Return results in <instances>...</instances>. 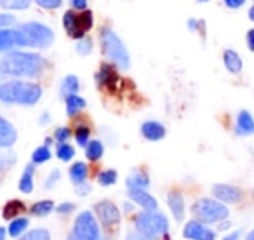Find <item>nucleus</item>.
Here are the masks:
<instances>
[{
    "mask_svg": "<svg viewBox=\"0 0 254 240\" xmlns=\"http://www.w3.org/2000/svg\"><path fill=\"white\" fill-rule=\"evenodd\" d=\"M33 171H35L33 164H28L23 171V176L19 180V190L23 193H32L33 191Z\"/></svg>",
    "mask_w": 254,
    "mask_h": 240,
    "instance_id": "obj_22",
    "label": "nucleus"
},
{
    "mask_svg": "<svg viewBox=\"0 0 254 240\" xmlns=\"http://www.w3.org/2000/svg\"><path fill=\"white\" fill-rule=\"evenodd\" d=\"M54 209V204L51 200H40V202H35V204L30 207V212H32L33 216H47L51 211Z\"/></svg>",
    "mask_w": 254,
    "mask_h": 240,
    "instance_id": "obj_29",
    "label": "nucleus"
},
{
    "mask_svg": "<svg viewBox=\"0 0 254 240\" xmlns=\"http://www.w3.org/2000/svg\"><path fill=\"white\" fill-rule=\"evenodd\" d=\"M223 63H225V68L230 73L237 75L242 71V58L233 49H226L225 53H223Z\"/></svg>",
    "mask_w": 254,
    "mask_h": 240,
    "instance_id": "obj_18",
    "label": "nucleus"
},
{
    "mask_svg": "<svg viewBox=\"0 0 254 240\" xmlns=\"http://www.w3.org/2000/svg\"><path fill=\"white\" fill-rule=\"evenodd\" d=\"M70 4L75 11H85V7H87V0H70Z\"/></svg>",
    "mask_w": 254,
    "mask_h": 240,
    "instance_id": "obj_41",
    "label": "nucleus"
},
{
    "mask_svg": "<svg viewBox=\"0 0 254 240\" xmlns=\"http://www.w3.org/2000/svg\"><path fill=\"white\" fill-rule=\"evenodd\" d=\"M94 211L98 214L99 221L103 223L105 226H113V225H119L120 221V211L113 202L110 200H103L99 204L94 205Z\"/></svg>",
    "mask_w": 254,
    "mask_h": 240,
    "instance_id": "obj_11",
    "label": "nucleus"
},
{
    "mask_svg": "<svg viewBox=\"0 0 254 240\" xmlns=\"http://www.w3.org/2000/svg\"><path fill=\"white\" fill-rule=\"evenodd\" d=\"M103 153H105V146H103V143L99 141V139H92V141H89L87 146H85V157H87L89 160H92V162L101 159Z\"/></svg>",
    "mask_w": 254,
    "mask_h": 240,
    "instance_id": "obj_24",
    "label": "nucleus"
},
{
    "mask_svg": "<svg viewBox=\"0 0 254 240\" xmlns=\"http://www.w3.org/2000/svg\"><path fill=\"white\" fill-rule=\"evenodd\" d=\"M64 101H66V113L70 117H73V115H77L80 110H84L85 108V99L84 98H80V96H77V94H71V96H68V98H64Z\"/></svg>",
    "mask_w": 254,
    "mask_h": 240,
    "instance_id": "obj_23",
    "label": "nucleus"
},
{
    "mask_svg": "<svg viewBox=\"0 0 254 240\" xmlns=\"http://www.w3.org/2000/svg\"><path fill=\"white\" fill-rule=\"evenodd\" d=\"M47 61L37 53L9 51L0 58V73L14 78H35L46 70Z\"/></svg>",
    "mask_w": 254,
    "mask_h": 240,
    "instance_id": "obj_1",
    "label": "nucleus"
},
{
    "mask_svg": "<svg viewBox=\"0 0 254 240\" xmlns=\"http://www.w3.org/2000/svg\"><path fill=\"white\" fill-rule=\"evenodd\" d=\"M249 19H251V21H254V5L249 9Z\"/></svg>",
    "mask_w": 254,
    "mask_h": 240,
    "instance_id": "obj_50",
    "label": "nucleus"
},
{
    "mask_svg": "<svg viewBox=\"0 0 254 240\" xmlns=\"http://www.w3.org/2000/svg\"><path fill=\"white\" fill-rule=\"evenodd\" d=\"M183 237L188 240H214L216 233L205 223L193 219V221L187 223V226L183 230Z\"/></svg>",
    "mask_w": 254,
    "mask_h": 240,
    "instance_id": "obj_10",
    "label": "nucleus"
},
{
    "mask_svg": "<svg viewBox=\"0 0 254 240\" xmlns=\"http://www.w3.org/2000/svg\"><path fill=\"white\" fill-rule=\"evenodd\" d=\"M96 82L101 87L106 85H112L115 82V70H113V64H101V68L96 73Z\"/></svg>",
    "mask_w": 254,
    "mask_h": 240,
    "instance_id": "obj_21",
    "label": "nucleus"
},
{
    "mask_svg": "<svg viewBox=\"0 0 254 240\" xmlns=\"http://www.w3.org/2000/svg\"><path fill=\"white\" fill-rule=\"evenodd\" d=\"M78 87H80V82H78V78L75 77V75H66V77L63 78V82H61V85H60L61 98H68V96H71V94H77Z\"/></svg>",
    "mask_w": 254,
    "mask_h": 240,
    "instance_id": "obj_20",
    "label": "nucleus"
},
{
    "mask_svg": "<svg viewBox=\"0 0 254 240\" xmlns=\"http://www.w3.org/2000/svg\"><path fill=\"white\" fill-rule=\"evenodd\" d=\"M117 178H119L117 171L106 169V171H103V173L98 174V183L103 184V186H110V184H115L117 183Z\"/></svg>",
    "mask_w": 254,
    "mask_h": 240,
    "instance_id": "obj_33",
    "label": "nucleus"
},
{
    "mask_svg": "<svg viewBox=\"0 0 254 240\" xmlns=\"http://www.w3.org/2000/svg\"><path fill=\"white\" fill-rule=\"evenodd\" d=\"M126 184L129 190H146L150 186V178L141 171H136V173H132L131 176L127 178Z\"/></svg>",
    "mask_w": 254,
    "mask_h": 240,
    "instance_id": "obj_19",
    "label": "nucleus"
},
{
    "mask_svg": "<svg viewBox=\"0 0 254 240\" xmlns=\"http://www.w3.org/2000/svg\"><path fill=\"white\" fill-rule=\"evenodd\" d=\"M60 178H61V173L60 171H53V173H51V176L47 178V181H46V188H53L54 184H56V181H60Z\"/></svg>",
    "mask_w": 254,
    "mask_h": 240,
    "instance_id": "obj_40",
    "label": "nucleus"
},
{
    "mask_svg": "<svg viewBox=\"0 0 254 240\" xmlns=\"http://www.w3.org/2000/svg\"><path fill=\"white\" fill-rule=\"evenodd\" d=\"M28 225H30V221L26 218H16V219H12L11 226H9V235H11V237L23 235V233H25L26 230H28Z\"/></svg>",
    "mask_w": 254,
    "mask_h": 240,
    "instance_id": "obj_26",
    "label": "nucleus"
},
{
    "mask_svg": "<svg viewBox=\"0 0 254 240\" xmlns=\"http://www.w3.org/2000/svg\"><path fill=\"white\" fill-rule=\"evenodd\" d=\"M89 136H91V131H89V127H85V125H80V127H77V131H75V139H77V143L80 146H87L89 143Z\"/></svg>",
    "mask_w": 254,
    "mask_h": 240,
    "instance_id": "obj_35",
    "label": "nucleus"
},
{
    "mask_svg": "<svg viewBox=\"0 0 254 240\" xmlns=\"http://www.w3.org/2000/svg\"><path fill=\"white\" fill-rule=\"evenodd\" d=\"M193 216L202 223H219L228 218V209L223 202L212 198H200L191 207Z\"/></svg>",
    "mask_w": 254,
    "mask_h": 240,
    "instance_id": "obj_7",
    "label": "nucleus"
},
{
    "mask_svg": "<svg viewBox=\"0 0 254 240\" xmlns=\"http://www.w3.org/2000/svg\"><path fill=\"white\" fill-rule=\"evenodd\" d=\"M99 39H101V49L106 60L112 64H115L119 70H122V71L129 70V66H131V58H129V53H127L122 39L110 28H103Z\"/></svg>",
    "mask_w": 254,
    "mask_h": 240,
    "instance_id": "obj_3",
    "label": "nucleus"
},
{
    "mask_svg": "<svg viewBox=\"0 0 254 240\" xmlns=\"http://www.w3.org/2000/svg\"><path fill=\"white\" fill-rule=\"evenodd\" d=\"M9 164H12V160H7V157L4 155H0V173L5 169V167L9 166Z\"/></svg>",
    "mask_w": 254,
    "mask_h": 240,
    "instance_id": "obj_46",
    "label": "nucleus"
},
{
    "mask_svg": "<svg viewBox=\"0 0 254 240\" xmlns=\"http://www.w3.org/2000/svg\"><path fill=\"white\" fill-rule=\"evenodd\" d=\"M14 25H16V18L12 14H7V12L0 14V28H11Z\"/></svg>",
    "mask_w": 254,
    "mask_h": 240,
    "instance_id": "obj_38",
    "label": "nucleus"
},
{
    "mask_svg": "<svg viewBox=\"0 0 254 240\" xmlns=\"http://www.w3.org/2000/svg\"><path fill=\"white\" fill-rule=\"evenodd\" d=\"M16 47H26L25 35L19 28H0V53H9Z\"/></svg>",
    "mask_w": 254,
    "mask_h": 240,
    "instance_id": "obj_9",
    "label": "nucleus"
},
{
    "mask_svg": "<svg viewBox=\"0 0 254 240\" xmlns=\"http://www.w3.org/2000/svg\"><path fill=\"white\" fill-rule=\"evenodd\" d=\"M32 0H0V7L9 11H25L30 7Z\"/></svg>",
    "mask_w": 254,
    "mask_h": 240,
    "instance_id": "obj_27",
    "label": "nucleus"
},
{
    "mask_svg": "<svg viewBox=\"0 0 254 240\" xmlns=\"http://www.w3.org/2000/svg\"><path fill=\"white\" fill-rule=\"evenodd\" d=\"M246 39H247V47H249V51H253V53H254V28L247 32Z\"/></svg>",
    "mask_w": 254,
    "mask_h": 240,
    "instance_id": "obj_44",
    "label": "nucleus"
},
{
    "mask_svg": "<svg viewBox=\"0 0 254 240\" xmlns=\"http://www.w3.org/2000/svg\"><path fill=\"white\" fill-rule=\"evenodd\" d=\"M167 204H169V209L173 212V216L176 218V221H181L185 216V200L183 195L178 193V191H171L167 195Z\"/></svg>",
    "mask_w": 254,
    "mask_h": 240,
    "instance_id": "obj_17",
    "label": "nucleus"
},
{
    "mask_svg": "<svg viewBox=\"0 0 254 240\" xmlns=\"http://www.w3.org/2000/svg\"><path fill=\"white\" fill-rule=\"evenodd\" d=\"M247 240H254V230L249 233V235H247Z\"/></svg>",
    "mask_w": 254,
    "mask_h": 240,
    "instance_id": "obj_51",
    "label": "nucleus"
},
{
    "mask_svg": "<svg viewBox=\"0 0 254 240\" xmlns=\"http://www.w3.org/2000/svg\"><path fill=\"white\" fill-rule=\"evenodd\" d=\"M87 166H85L84 162H75L73 166H71L70 169V180L73 181L75 184H80L85 181V178H87Z\"/></svg>",
    "mask_w": 254,
    "mask_h": 240,
    "instance_id": "obj_25",
    "label": "nucleus"
},
{
    "mask_svg": "<svg viewBox=\"0 0 254 240\" xmlns=\"http://www.w3.org/2000/svg\"><path fill=\"white\" fill-rule=\"evenodd\" d=\"M126 240H153V239H152V237H148V235H145V233L138 232V230H134V232L127 233Z\"/></svg>",
    "mask_w": 254,
    "mask_h": 240,
    "instance_id": "obj_39",
    "label": "nucleus"
},
{
    "mask_svg": "<svg viewBox=\"0 0 254 240\" xmlns=\"http://www.w3.org/2000/svg\"><path fill=\"white\" fill-rule=\"evenodd\" d=\"M39 7L44 9H58L61 4H63V0H33Z\"/></svg>",
    "mask_w": 254,
    "mask_h": 240,
    "instance_id": "obj_37",
    "label": "nucleus"
},
{
    "mask_svg": "<svg viewBox=\"0 0 254 240\" xmlns=\"http://www.w3.org/2000/svg\"><path fill=\"white\" fill-rule=\"evenodd\" d=\"M239 239H240V232H233L228 237H225L223 240H239Z\"/></svg>",
    "mask_w": 254,
    "mask_h": 240,
    "instance_id": "obj_47",
    "label": "nucleus"
},
{
    "mask_svg": "<svg viewBox=\"0 0 254 240\" xmlns=\"http://www.w3.org/2000/svg\"><path fill=\"white\" fill-rule=\"evenodd\" d=\"M141 134L148 141H160L166 136V127L157 120H148L141 125Z\"/></svg>",
    "mask_w": 254,
    "mask_h": 240,
    "instance_id": "obj_14",
    "label": "nucleus"
},
{
    "mask_svg": "<svg viewBox=\"0 0 254 240\" xmlns=\"http://www.w3.org/2000/svg\"><path fill=\"white\" fill-rule=\"evenodd\" d=\"M136 230L152 239L166 235L169 230V221L162 212L157 211H145L136 218Z\"/></svg>",
    "mask_w": 254,
    "mask_h": 240,
    "instance_id": "obj_5",
    "label": "nucleus"
},
{
    "mask_svg": "<svg viewBox=\"0 0 254 240\" xmlns=\"http://www.w3.org/2000/svg\"><path fill=\"white\" fill-rule=\"evenodd\" d=\"M51 159V150H49V146L47 145H44V146H39V148L33 152V155H32V162H33V166H37V164H44V162H47V160Z\"/></svg>",
    "mask_w": 254,
    "mask_h": 240,
    "instance_id": "obj_31",
    "label": "nucleus"
},
{
    "mask_svg": "<svg viewBox=\"0 0 254 240\" xmlns=\"http://www.w3.org/2000/svg\"><path fill=\"white\" fill-rule=\"evenodd\" d=\"M73 211V204L71 202H64V204H60L58 205V212L60 214H68V212Z\"/></svg>",
    "mask_w": 254,
    "mask_h": 240,
    "instance_id": "obj_43",
    "label": "nucleus"
},
{
    "mask_svg": "<svg viewBox=\"0 0 254 240\" xmlns=\"http://www.w3.org/2000/svg\"><path fill=\"white\" fill-rule=\"evenodd\" d=\"M212 193L219 202H226V204H237L242 198V191L232 184H214Z\"/></svg>",
    "mask_w": 254,
    "mask_h": 240,
    "instance_id": "obj_12",
    "label": "nucleus"
},
{
    "mask_svg": "<svg viewBox=\"0 0 254 240\" xmlns=\"http://www.w3.org/2000/svg\"><path fill=\"white\" fill-rule=\"evenodd\" d=\"M70 136H71V131L68 127H60L54 132V138H56L58 143H66L68 139H70Z\"/></svg>",
    "mask_w": 254,
    "mask_h": 240,
    "instance_id": "obj_36",
    "label": "nucleus"
},
{
    "mask_svg": "<svg viewBox=\"0 0 254 240\" xmlns=\"http://www.w3.org/2000/svg\"><path fill=\"white\" fill-rule=\"evenodd\" d=\"M42 98V87L35 82L9 80L0 84V101L7 105L33 106Z\"/></svg>",
    "mask_w": 254,
    "mask_h": 240,
    "instance_id": "obj_2",
    "label": "nucleus"
},
{
    "mask_svg": "<svg viewBox=\"0 0 254 240\" xmlns=\"http://www.w3.org/2000/svg\"><path fill=\"white\" fill-rule=\"evenodd\" d=\"M129 197L132 198V202L141 205L145 211H157L159 207L155 197H152L146 190H129Z\"/></svg>",
    "mask_w": 254,
    "mask_h": 240,
    "instance_id": "obj_15",
    "label": "nucleus"
},
{
    "mask_svg": "<svg viewBox=\"0 0 254 240\" xmlns=\"http://www.w3.org/2000/svg\"><path fill=\"white\" fill-rule=\"evenodd\" d=\"M23 211H25V204H23L21 200H11V202H7L4 207V218L12 219L14 216L21 214Z\"/></svg>",
    "mask_w": 254,
    "mask_h": 240,
    "instance_id": "obj_28",
    "label": "nucleus"
},
{
    "mask_svg": "<svg viewBox=\"0 0 254 240\" xmlns=\"http://www.w3.org/2000/svg\"><path fill=\"white\" fill-rule=\"evenodd\" d=\"M49 115H47V113H46V115H42V117H40V124H47V122H49Z\"/></svg>",
    "mask_w": 254,
    "mask_h": 240,
    "instance_id": "obj_49",
    "label": "nucleus"
},
{
    "mask_svg": "<svg viewBox=\"0 0 254 240\" xmlns=\"http://www.w3.org/2000/svg\"><path fill=\"white\" fill-rule=\"evenodd\" d=\"M21 240H51V235H49V232H47V230L37 228V230L28 232L26 235H23Z\"/></svg>",
    "mask_w": 254,
    "mask_h": 240,
    "instance_id": "obj_34",
    "label": "nucleus"
},
{
    "mask_svg": "<svg viewBox=\"0 0 254 240\" xmlns=\"http://www.w3.org/2000/svg\"><path fill=\"white\" fill-rule=\"evenodd\" d=\"M75 49H77V53L80 54V56H89V54L92 53V40L85 35L80 37V39H77Z\"/></svg>",
    "mask_w": 254,
    "mask_h": 240,
    "instance_id": "obj_32",
    "label": "nucleus"
},
{
    "mask_svg": "<svg viewBox=\"0 0 254 240\" xmlns=\"http://www.w3.org/2000/svg\"><path fill=\"white\" fill-rule=\"evenodd\" d=\"M66 240H103L99 223L91 211H82L75 219V225Z\"/></svg>",
    "mask_w": 254,
    "mask_h": 240,
    "instance_id": "obj_4",
    "label": "nucleus"
},
{
    "mask_svg": "<svg viewBox=\"0 0 254 240\" xmlns=\"http://www.w3.org/2000/svg\"><path fill=\"white\" fill-rule=\"evenodd\" d=\"M92 23H94V18H92L91 11H82L80 14L75 11H66L63 16V26L66 30V33L73 39H80V37L85 35V32L92 28Z\"/></svg>",
    "mask_w": 254,
    "mask_h": 240,
    "instance_id": "obj_8",
    "label": "nucleus"
},
{
    "mask_svg": "<svg viewBox=\"0 0 254 240\" xmlns=\"http://www.w3.org/2000/svg\"><path fill=\"white\" fill-rule=\"evenodd\" d=\"M5 237H7V230L0 226V240H5Z\"/></svg>",
    "mask_w": 254,
    "mask_h": 240,
    "instance_id": "obj_48",
    "label": "nucleus"
},
{
    "mask_svg": "<svg viewBox=\"0 0 254 240\" xmlns=\"http://www.w3.org/2000/svg\"><path fill=\"white\" fill-rule=\"evenodd\" d=\"M56 155L60 160L68 162V160H71L75 157V148L71 145H68V143H60V145H58V150H56Z\"/></svg>",
    "mask_w": 254,
    "mask_h": 240,
    "instance_id": "obj_30",
    "label": "nucleus"
},
{
    "mask_svg": "<svg viewBox=\"0 0 254 240\" xmlns=\"http://www.w3.org/2000/svg\"><path fill=\"white\" fill-rule=\"evenodd\" d=\"M16 141H18L16 127L4 117H0V148H11Z\"/></svg>",
    "mask_w": 254,
    "mask_h": 240,
    "instance_id": "obj_13",
    "label": "nucleus"
},
{
    "mask_svg": "<svg viewBox=\"0 0 254 240\" xmlns=\"http://www.w3.org/2000/svg\"><path fill=\"white\" fill-rule=\"evenodd\" d=\"M26 40V47H35V49H46L54 42V33L47 25L39 21L23 23L19 26Z\"/></svg>",
    "mask_w": 254,
    "mask_h": 240,
    "instance_id": "obj_6",
    "label": "nucleus"
},
{
    "mask_svg": "<svg viewBox=\"0 0 254 240\" xmlns=\"http://www.w3.org/2000/svg\"><path fill=\"white\" fill-rule=\"evenodd\" d=\"M223 2H225V5L230 9H239L246 4V0H223Z\"/></svg>",
    "mask_w": 254,
    "mask_h": 240,
    "instance_id": "obj_42",
    "label": "nucleus"
},
{
    "mask_svg": "<svg viewBox=\"0 0 254 240\" xmlns=\"http://www.w3.org/2000/svg\"><path fill=\"white\" fill-rule=\"evenodd\" d=\"M77 193L78 195H85V193H89V191H91V186H89V184H85L84 186V183H80V184H77Z\"/></svg>",
    "mask_w": 254,
    "mask_h": 240,
    "instance_id": "obj_45",
    "label": "nucleus"
},
{
    "mask_svg": "<svg viewBox=\"0 0 254 240\" xmlns=\"http://www.w3.org/2000/svg\"><path fill=\"white\" fill-rule=\"evenodd\" d=\"M197 2H200V4H204V2H209V0H197Z\"/></svg>",
    "mask_w": 254,
    "mask_h": 240,
    "instance_id": "obj_52",
    "label": "nucleus"
},
{
    "mask_svg": "<svg viewBox=\"0 0 254 240\" xmlns=\"http://www.w3.org/2000/svg\"><path fill=\"white\" fill-rule=\"evenodd\" d=\"M237 134L239 136L254 134V119L247 110H242L237 115Z\"/></svg>",
    "mask_w": 254,
    "mask_h": 240,
    "instance_id": "obj_16",
    "label": "nucleus"
}]
</instances>
